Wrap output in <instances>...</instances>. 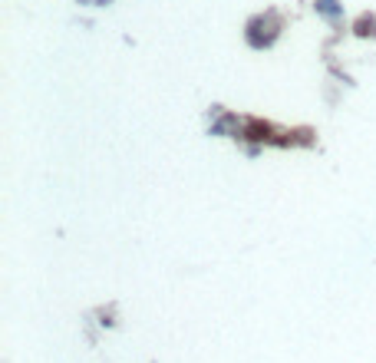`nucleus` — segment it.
Here are the masks:
<instances>
[{
	"label": "nucleus",
	"mask_w": 376,
	"mask_h": 363,
	"mask_svg": "<svg viewBox=\"0 0 376 363\" xmlns=\"http://www.w3.org/2000/svg\"><path fill=\"white\" fill-rule=\"evenodd\" d=\"M86 4H109V0H86Z\"/></svg>",
	"instance_id": "obj_2"
},
{
	"label": "nucleus",
	"mask_w": 376,
	"mask_h": 363,
	"mask_svg": "<svg viewBox=\"0 0 376 363\" xmlns=\"http://www.w3.org/2000/svg\"><path fill=\"white\" fill-rule=\"evenodd\" d=\"M317 11L323 17H340V7H337V0H317Z\"/></svg>",
	"instance_id": "obj_1"
}]
</instances>
